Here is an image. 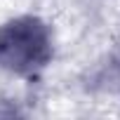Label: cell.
<instances>
[{"mask_svg": "<svg viewBox=\"0 0 120 120\" xmlns=\"http://www.w3.org/2000/svg\"><path fill=\"white\" fill-rule=\"evenodd\" d=\"M47 52V38L33 21H17L0 33V61L10 68H33Z\"/></svg>", "mask_w": 120, "mask_h": 120, "instance_id": "cell-1", "label": "cell"}]
</instances>
